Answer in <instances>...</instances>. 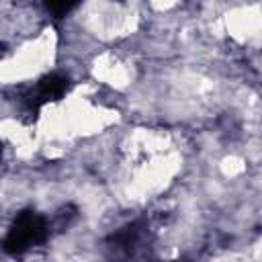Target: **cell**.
I'll list each match as a JSON object with an SVG mask.
<instances>
[{
  "mask_svg": "<svg viewBox=\"0 0 262 262\" xmlns=\"http://www.w3.org/2000/svg\"><path fill=\"white\" fill-rule=\"evenodd\" d=\"M137 23L131 6L117 0H88L80 10V27L86 35L100 41H115L127 37Z\"/></svg>",
  "mask_w": 262,
  "mask_h": 262,
  "instance_id": "6da1fadb",
  "label": "cell"
},
{
  "mask_svg": "<svg viewBox=\"0 0 262 262\" xmlns=\"http://www.w3.org/2000/svg\"><path fill=\"white\" fill-rule=\"evenodd\" d=\"M55 55V37L51 31H43L35 39L20 45L8 59L0 63V82L14 84L39 76L53 61Z\"/></svg>",
  "mask_w": 262,
  "mask_h": 262,
  "instance_id": "7a4b0ae2",
  "label": "cell"
},
{
  "mask_svg": "<svg viewBox=\"0 0 262 262\" xmlns=\"http://www.w3.org/2000/svg\"><path fill=\"white\" fill-rule=\"evenodd\" d=\"M90 74L96 82L113 88V90H125L133 84V68L127 59L113 51H102L94 55L90 63Z\"/></svg>",
  "mask_w": 262,
  "mask_h": 262,
  "instance_id": "3957f363",
  "label": "cell"
},
{
  "mask_svg": "<svg viewBox=\"0 0 262 262\" xmlns=\"http://www.w3.org/2000/svg\"><path fill=\"white\" fill-rule=\"evenodd\" d=\"M223 27L229 39H233L235 43H248L252 39L258 37L260 31V10L256 4H244V6H235L231 8L225 18H223Z\"/></svg>",
  "mask_w": 262,
  "mask_h": 262,
  "instance_id": "277c9868",
  "label": "cell"
},
{
  "mask_svg": "<svg viewBox=\"0 0 262 262\" xmlns=\"http://www.w3.org/2000/svg\"><path fill=\"white\" fill-rule=\"evenodd\" d=\"M219 170L225 178H237L246 172V160L237 154H227L219 160Z\"/></svg>",
  "mask_w": 262,
  "mask_h": 262,
  "instance_id": "5b68a950",
  "label": "cell"
},
{
  "mask_svg": "<svg viewBox=\"0 0 262 262\" xmlns=\"http://www.w3.org/2000/svg\"><path fill=\"white\" fill-rule=\"evenodd\" d=\"M149 2V6L154 8V10H160V12H168V10H172V8H176L182 0H147Z\"/></svg>",
  "mask_w": 262,
  "mask_h": 262,
  "instance_id": "8992f818",
  "label": "cell"
}]
</instances>
